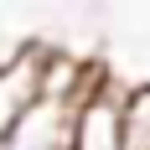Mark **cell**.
<instances>
[{"mask_svg": "<svg viewBox=\"0 0 150 150\" xmlns=\"http://www.w3.org/2000/svg\"><path fill=\"white\" fill-rule=\"evenodd\" d=\"M119 93L124 78L93 67L83 93L73 98V150H124L119 140Z\"/></svg>", "mask_w": 150, "mask_h": 150, "instance_id": "cell-1", "label": "cell"}, {"mask_svg": "<svg viewBox=\"0 0 150 150\" xmlns=\"http://www.w3.org/2000/svg\"><path fill=\"white\" fill-rule=\"evenodd\" d=\"M119 140H124V150H150V78L124 83V93H119Z\"/></svg>", "mask_w": 150, "mask_h": 150, "instance_id": "cell-2", "label": "cell"}]
</instances>
